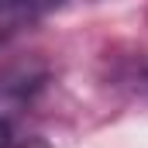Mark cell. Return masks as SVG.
<instances>
[{"label":"cell","mask_w":148,"mask_h":148,"mask_svg":"<svg viewBox=\"0 0 148 148\" xmlns=\"http://www.w3.org/2000/svg\"><path fill=\"white\" fill-rule=\"evenodd\" d=\"M62 0H0V17H38L55 10Z\"/></svg>","instance_id":"1"},{"label":"cell","mask_w":148,"mask_h":148,"mask_svg":"<svg viewBox=\"0 0 148 148\" xmlns=\"http://www.w3.org/2000/svg\"><path fill=\"white\" fill-rule=\"evenodd\" d=\"M0 148H14V131L7 121H0Z\"/></svg>","instance_id":"2"}]
</instances>
